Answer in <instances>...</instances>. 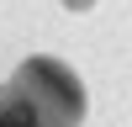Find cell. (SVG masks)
Instances as JSON below:
<instances>
[{"label":"cell","mask_w":132,"mask_h":127,"mask_svg":"<svg viewBox=\"0 0 132 127\" xmlns=\"http://www.w3.org/2000/svg\"><path fill=\"white\" fill-rule=\"evenodd\" d=\"M63 5H69V11H90L95 0H63Z\"/></svg>","instance_id":"2"},{"label":"cell","mask_w":132,"mask_h":127,"mask_svg":"<svg viewBox=\"0 0 132 127\" xmlns=\"http://www.w3.org/2000/svg\"><path fill=\"white\" fill-rule=\"evenodd\" d=\"M85 122V85L69 64L32 53L0 85V127H79Z\"/></svg>","instance_id":"1"}]
</instances>
